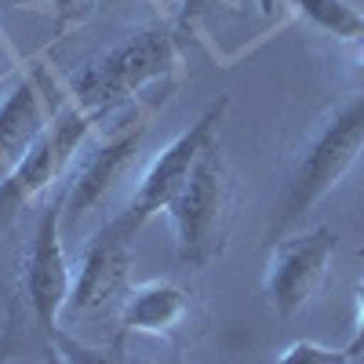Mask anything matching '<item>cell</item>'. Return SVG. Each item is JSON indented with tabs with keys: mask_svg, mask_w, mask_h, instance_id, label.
I'll list each match as a JSON object with an SVG mask.
<instances>
[{
	"mask_svg": "<svg viewBox=\"0 0 364 364\" xmlns=\"http://www.w3.org/2000/svg\"><path fill=\"white\" fill-rule=\"evenodd\" d=\"M364 154V91L331 102L306 132L288 168L284 190L273 200L269 240H281L306 211H314Z\"/></svg>",
	"mask_w": 364,
	"mask_h": 364,
	"instance_id": "obj_1",
	"label": "cell"
},
{
	"mask_svg": "<svg viewBox=\"0 0 364 364\" xmlns=\"http://www.w3.org/2000/svg\"><path fill=\"white\" fill-rule=\"evenodd\" d=\"M178 70V41L175 33L161 26L135 29V33L120 37L106 51L73 73L70 80V102L91 117H106L120 102L142 95L154 84H168Z\"/></svg>",
	"mask_w": 364,
	"mask_h": 364,
	"instance_id": "obj_2",
	"label": "cell"
},
{
	"mask_svg": "<svg viewBox=\"0 0 364 364\" xmlns=\"http://www.w3.org/2000/svg\"><path fill=\"white\" fill-rule=\"evenodd\" d=\"M233 171L219 149V139L204 146L200 161L193 164L186 186L168 204V219L175 230V248L182 266H208L226 252L233 230Z\"/></svg>",
	"mask_w": 364,
	"mask_h": 364,
	"instance_id": "obj_3",
	"label": "cell"
},
{
	"mask_svg": "<svg viewBox=\"0 0 364 364\" xmlns=\"http://www.w3.org/2000/svg\"><path fill=\"white\" fill-rule=\"evenodd\" d=\"M91 124H95V117L77 109L73 102L58 106L48 132L33 142V149L22 157V164L8 178H0V230H8L22 215V208H29L44 190L55 186V178L73 164Z\"/></svg>",
	"mask_w": 364,
	"mask_h": 364,
	"instance_id": "obj_4",
	"label": "cell"
},
{
	"mask_svg": "<svg viewBox=\"0 0 364 364\" xmlns=\"http://www.w3.org/2000/svg\"><path fill=\"white\" fill-rule=\"evenodd\" d=\"M226 106H230L226 99H219L215 106H208L186 132H178V135L161 149V154L149 161V168L142 171L139 186H135V193H132V200H128V208L113 219L128 237H135L149 219L157 215V211H168V204L175 200V193L186 186L193 164L200 161L204 146L215 142V128H219Z\"/></svg>",
	"mask_w": 364,
	"mask_h": 364,
	"instance_id": "obj_5",
	"label": "cell"
},
{
	"mask_svg": "<svg viewBox=\"0 0 364 364\" xmlns=\"http://www.w3.org/2000/svg\"><path fill=\"white\" fill-rule=\"evenodd\" d=\"M336 240L339 237L328 226H314L306 233L273 240L262 291H266L269 310L281 321H291L299 310H306L321 295L331 273V259H336Z\"/></svg>",
	"mask_w": 364,
	"mask_h": 364,
	"instance_id": "obj_6",
	"label": "cell"
},
{
	"mask_svg": "<svg viewBox=\"0 0 364 364\" xmlns=\"http://www.w3.org/2000/svg\"><path fill=\"white\" fill-rule=\"evenodd\" d=\"M70 291H73V277H70V259L63 245V197H58L37 219L33 237H29L22 255V295L48 343L51 336H58V317H63L70 302Z\"/></svg>",
	"mask_w": 364,
	"mask_h": 364,
	"instance_id": "obj_7",
	"label": "cell"
},
{
	"mask_svg": "<svg viewBox=\"0 0 364 364\" xmlns=\"http://www.w3.org/2000/svg\"><path fill=\"white\" fill-rule=\"evenodd\" d=\"M146 113H135L132 124H124L120 132H113L109 139H102L91 154L77 164L70 186L63 193V226H80L99 204H106V197L120 186L139 157V146L146 139Z\"/></svg>",
	"mask_w": 364,
	"mask_h": 364,
	"instance_id": "obj_8",
	"label": "cell"
},
{
	"mask_svg": "<svg viewBox=\"0 0 364 364\" xmlns=\"http://www.w3.org/2000/svg\"><path fill=\"white\" fill-rule=\"evenodd\" d=\"M55 113H58L55 77L44 66L26 70L0 102V178H8L22 164L33 142L48 132Z\"/></svg>",
	"mask_w": 364,
	"mask_h": 364,
	"instance_id": "obj_9",
	"label": "cell"
},
{
	"mask_svg": "<svg viewBox=\"0 0 364 364\" xmlns=\"http://www.w3.org/2000/svg\"><path fill=\"white\" fill-rule=\"evenodd\" d=\"M128 291H132V237L109 219L95 237L87 240L66 310L95 314V310L109 306V302H117V299L124 302Z\"/></svg>",
	"mask_w": 364,
	"mask_h": 364,
	"instance_id": "obj_10",
	"label": "cell"
},
{
	"mask_svg": "<svg viewBox=\"0 0 364 364\" xmlns=\"http://www.w3.org/2000/svg\"><path fill=\"white\" fill-rule=\"evenodd\" d=\"M190 314H193V299L175 281L139 284L120 302L124 331H142V336H161V339H175L178 331H186Z\"/></svg>",
	"mask_w": 364,
	"mask_h": 364,
	"instance_id": "obj_11",
	"label": "cell"
},
{
	"mask_svg": "<svg viewBox=\"0 0 364 364\" xmlns=\"http://www.w3.org/2000/svg\"><path fill=\"white\" fill-rule=\"evenodd\" d=\"M295 18H302L314 33L336 41L339 48H350L364 55V11L350 8L346 0H284Z\"/></svg>",
	"mask_w": 364,
	"mask_h": 364,
	"instance_id": "obj_12",
	"label": "cell"
},
{
	"mask_svg": "<svg viewBox=\"0 0 364 364\" xmlns=\"http://www.w3.org/2000/svg\"><path fill=\"white\" fill-rule=\"evenodd\" d=\"M51 357H55V364H128L120 343H113V346H91V343L63 336V331L51 336Z\"/></svg>",
	"mask_w": 364,
	"mask_h": 364,
	"instance_id": "obj_13",
	"label": "cell"
},
{
	"mask_svg": "<svg viewBox=\"0 0 364 364\" xmlns=\"http://www.w3.org/2000/svg\"><path fill=\"white\" fill-rule=\"evenodd\" d=\"M273 364H350V353L346 350H328L321 343H291Z\"/></svg>",
	"mask_w": 364,
	"mask_h": 364,
	"instance_id": "obj_14",
	"label": "cell"
},
{
	"mask_svg": "<svg viewBox=\"0 0 364 364\" xmlns=\"http://www.w3.org/2000/svg\"><path fill=\"white\" fill-rule=\"evenodd\" d=\"M48 4H51V15H55L58 29H66V26L80 22L87 11H95L102 0H48Z\"/></svg>",
	"mask_w": 364,
	"mask_h": 364,
	"instance_id": "obj_15",
	"label": "cell"
},
{
	"mask_svg": "<svg viewBox=\"0 0 364 364\" xmlns=\"http://www.w3.org/2000/svg\"><path fill=\"white\" fill-rule=\"evenodd\" d=\"M346 353H350V360L364 353V281L357 284V328H353V339H350Z\"/></svg>",
	"mask_w": 364,
	"mask_h": 364,
	"instance_id": "obj_16",
	"label": "cell"
},
{
	"mask_svg": "<svg viewBox=\"0 0 364 364\" xmlns=\"http://www.w3.org/2000/svg\"><path fill=\"white\" fill-rule=\"evenodd\" d=\"M208 4H211V0H178V22L190 29V26L200 18V11H204Z\"/></svg>",
	"mask_w": 364,
	"mask_h": 364,
	"instance_id": "obj_17",
	"label": "cell"
},
{
	"mask_svg": "<svg viewBox=\"0 0 364 364\" xmlns=\"http://www.w3.org/2000/svg\"><path fill=\"white\" fill-rule=\"evenodd\" d=\"M8 70V44H4V26H0V73Z\"/></svg>",
	"mask_w": 364,
	"mask_h": 364,
	"instance_id": "obj_18",
	"label": "cell"
},
{
	"mask_svg": "<svg viewBox=\"0 0 364 364\" xmlns=\"http://www.w3.org/2000/svg\"><path fill=\"white\" fill-rule=\"evenodd\" d=\"M109 4H117V0H102V4H99V8H109Z\"/></svg>",
	"mask_w": 364,
	"mask_h": 364,
	"instance_id": "obj_19",
	"label": "cell"
},
{
	"mask_svg": "<svg viewBox=\"0 0 364 364\" xmlns=\"http://www.w3.org/2000/svg\"><path fill=\"white\" fill-rule=\"evenodd\" d=\"M128 364H149V360H132V357H128Z\"/></svg>",
	"mask_w": 364,
	"mask_h": 364,
	"instance_id": "obj_20",
	"label": "cell"
},
{
	"mask_svg": "<svg viewBox=\"0 0 364 364\" xmlns=\"http://www.w3.org/2000/svg\"><path fill=\"white\" fill-rule=\"evenodd\" d=\"M357 255H364V248H360V252H357Z\"/></svg>",
	"mask_w": 364,
	"mask_h": 364,
	"instance_id": "obj_21",
	"label": "cell"
},
{
	"mask_svg": "<svg viewBox=\"0 0 364 364\" xmlns=\"http://www.w3.org/2000/svg\"><path fill=\"white\" fill-rule=\"evenodd\" d=\"M0 360H4V357H0Z\"/></svg>",
	"mask_w": 364,
	"mask_h": 364,
	"instance_id": "obj_22",
	"label": "cell"
}]
</instances>
